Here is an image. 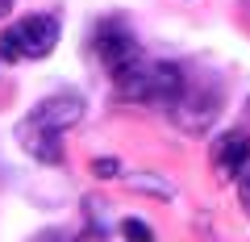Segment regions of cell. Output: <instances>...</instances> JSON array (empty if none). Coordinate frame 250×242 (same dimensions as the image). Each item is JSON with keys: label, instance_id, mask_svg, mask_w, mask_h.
Returning a JSON list of instances; mask_svg holds the SVG:
<instances>
[{"label": "cell", "instance_id": "7a4b0ae2", "mask_svg": "<svg viewBox=\"0 0 250 242\" xmlns=\"http://www.w3.org/2000/svg\"><path fill=\"white\" fill-rule=\"evenodd\" d=\"M117 84V96L125 100H138V105H154V109H171L179 96H184L188 80L175 63H154V59H134L125 71L113 75Z\"/></svg>", "mask_w": 250, "mask_h": 242}, {"label": "cell", "instance_id": "ba28073f", "mask_svg": "<svg viewBox=\"0 0 250 242\" xmlns=\"http://www.w3.org/2000/svg\"><path fill=\"white\" fill-rule=\"evenodd\" d=\"M121 234H125L129 242H154L150 225H146V221H138V217H125V221H121Z\"/></svg>", "mask_w": 250, "mask_h": 242}, {"label": "cell", "instance_id": "8992f818", "mask_svg": "<svg viewBox=\"0 0 250 242\" xmlns=\"http://www.w3.org/2000/svg\"><path fill=\"white\" fill-rule=\"evenodd\" d=\"M208 163H213V176L221 179V184L242 179V171H246V163H250V138L242 134V130H225L213 142V151H208Z\"/></svg>", "mask_w": 250, "mask_h": 242}, {"label": "cell", "instance_id": "5b68a950", "mask_svg": "<svg viewBox=\"0 0 250 242\" xmlns=\"http://www.w3.org/2000/svg\"><path fill=\"white\" fill-rule=\"evenodd\" d=\"M217 105H221V100H217V88H208V84H196V88H192V84H188L184 96H179L167 113H171V121H175L184 134H205V130L213 126V117H217Z\"/></svg>", "mask_w": 250, "mask_h": 242}, {"label": "cell", "instance_id": "6da1fadb", "mask_svg": "<svg viewBox=\"0 0 250 242\" xmlns=\"http://www.w3.org/2000/svg\"><path fill=\"white\" fill-rule=\"evenodd\" d=\"M83 117V96L80 92H50L42 96L25 117L17 121V142L29 159L46 163V167H59L62 163V134L71 126H80Z\"/></svg>", "mask_w": 250, "mask_h": 242}, {"label": "cell", "instance_id": "52a82bcc", "mask_svg": "<svg viewBox=\"0 0 250 242\" xmlns=\"http://www.w3.org/2000/svg\"><path fill=\"white\" fill-rule=\"evenodd\" d=\"M125 184L134 192H146V197H159V200H171V184L159 176H125Z\"/></svg>", "mask_w": 250, "mask_h": 242}, {"label": "cell", "instance_id": "9c48e42d", "mask_svg": "<svg viewBox=\"0 0 250 242\" xmlns=\"http://www.w3.org/2000/svg\"><path fill=\"white\" fill-rule=\"evenodd\" d=\"M238 200H242V209H246V217H250V171H242V184H238Z\"/></svg>", "mask_w": 250, "mask_h": 242}, {"label": "cell", "instance_id": "8fae6325", "mask_svg": "<svg viewBox=\"0 0 250 242\" xmlns=\"http://www.w3.org/2000/svg\"><path fill=\"white\" fill-rule=\"evenodd\" d=\"M13 4H17V0H0V21H4V17L13 13Z\"/></svg>", "mask_w": 250, "mask_h": 242}, {"label": "cell", "instance_id": "3957f363", "mask_svg": "<svg viewBox=\"0 0 250 242\" xmlns=\"http://www.w3.org/2000/svg\"><path fill=\"white\" fill-rule=\"evenodd\" d=\"M59 17L54 13H29L17 25H9L0 34V59L4 63H21V59H46L59 46Z\"/></svg>", "mask_w": 250, "mask_h": 242}, {"label": "cell", "instance_id": "30bf717a", "mask_svg": "<svg viewBox=\"0 0 250 242\" xmlns=\"http://www.w3.org/2000/svg\"><path fill=\"white\" fill-rule=\"evenodd\" d=\"M92 171H96V176H104V179H108V176H117V171H121V167H117L113 159H96V163H92Z\"/></svg>", "mask_w": 250, "mask_h": 242}, {"label": "cell", "instance_id": "277c9868", "mask_svg": "<svg viewBox=\"0 0 250 242\" xmlns=\"http://www.w3.org/2000/svg\"><path fill=\"white\" fill-rule=\"evenodd\" d=\"M92 54L100 59V67H104L108 75L125 71L134 59H142V50H138V38L129 34V25H125L121 17H104L96 29H92Z\"/></svg>", "mask_w": 250, "mask_h": 242}]
</instances>
